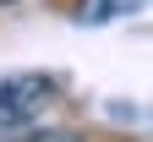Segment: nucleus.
Here are the masks:
<instances>
[{
  "instance_id": "nucleus-1",
  "label": "nucleus",
  "mask_w": 153,
  "mask_h": 142,
  "mask_svg": "<svg viewBox=\"0 0 153 142\" xmlns=\"http://www.w3.org/2000/svg\"><path fill=\"white\" fill-rule=\"evenodd\" d=\"M49 104H55V82L44 71H11V77H0V131L33 126Z\"/></svg>"
},
{
  "instance_id": "nucleus-2",
  "label": "nucleus",
  "mask_w": 153,
  "mask_h": 142,
  "mask_svg": "<svg viewBox=\"0 0 153 142\" xmlns=\"http://www.w3.org/2000/svg\"><path fill=\"white\" fill-rule=\"evenodd\" d=\"M142 6H148V0H76V22H82V28H104V22L131 16Z\"/></svg>"
},
{
  "instance_id": "nucleus-3",
  "label": "nucleus",
  "mask_w": 153,
  "mask_h": 142,
  "mask_svg": "<svg viewBox=\"0 0 153 142\" xmlns=\"http://www.w3.org/2000/svg\"><path fill=\"white\" fill-rule=\"evenodd\" d=\"M22 142H82L76 131H60V126H44V131H27Z\"/></svg>"
},
{
  "instance_id": "nucleus-4",
  "label": "nucleus",
  "mask_w": 153,
  "mask_h": 142,
  "mask_svg": "<svg viewBox=\"0 0 153 142\" xmlns=\"http://www.w3.org/2000/svg\"><path fill=\"white\" fill-rule=\"evenodd\" d=\"M0 6H16V0H0Z\"/></svg>"
}]
</instances>
